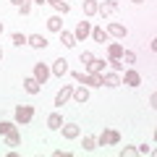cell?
<instances>
[{
    "label": "cell",
    "mask_w": 157,
    "mask_h": 157,
    "mask_svg": "<svg viewBox=\"0 0 157 157\" xmlns=\"http://www.w3.org/2000/svg\"><path fill=\"white\" fill-rule=\"evenodd\" d=\"M34 118V107L32 105H18L16 107V123H29V121H32Z\"/></svg>",
    "instance_id": "cell-1"
},
{
    "label": "cell",
    "mask_w": 157,
    "mask_h": 157,
    "mask_svg": "<svg viewBox=\"0 0 157 157\" xmlns=\"http://www.w3.org/2000/svg\"><path fill=\"white\" fill-rule=\"evenodd\" d=\"M118 141H121V134H118L115 128H105L100 134V139H97V144L105 147V144H118Z\"/></svg>",
    "instance_id": "cell-2"
},
{
    "label": "cell",
    "mask_w": 157,
    "mask_h": 157,
    "mask_svg": "<svg viewBox=\"0 0 157 157\" xmlns=\"http://www.w3.org/2000/svg\"><path fill=\"white\" fill-rule=\"evenodd\" d=\"M97 13H100L102 18L115 16V13H118V3H115V0H105V3H100V6H97Z\"/></svg>",
    "instance_id": "cell-3"
},
{
    "label": "cell",
    "mask_w": 157,
    "mask_h": 157,
    "mask_svg": "<svg viewBox=\"0 0 157 157\" xmlns=\"http://www.w3.org/2000/svg\"><path fill=\"white\" fill-rule=\"evenodd\" d=\"M60 131H63V139H78V134H81V128H78L76 123H63L60 126Z\"/></svg>",
    "instance_id": "cell-4"
},
{
    "label": "cell",
    "mask_w": 157,
    "mask_h": 157,
    "mask_svg": "<svg viewBox=\"0 0 157 157\" xmlns=\"http://www.w3.org/2000/svg\"><path fill=\"white\" fill-rule=\"evenodd\" d=\"M71 97H73V86H63V89L55 94V107H63Z\"/></svg>",
    "instance_id": "cell-5"
},
{
    "label": "cell",
    "mask_w": 157,
    "mask_h": 157,
    "mask_svg": "<svg viewBox=\"0 0 157 157\" xmlns=\"http://www.w3.org/2000/svg\"><path fill=\"white\" fill-rule=\"evenodd\" d=\"M121 81H123L126 86H139V84H141V76L134 71V68H126V76L121 78Z\"/></svg>",
    "instance_id": "cell-6"
},
{
    "label": "cell",
    "mask_w": 157,
    "mask_h": 157,
    "mask_svg": "<svg viewBox=\"0 0 157 157\" xmlns=\"http://www.w3.org/2000/svg\"><path fill=\"white\" fill-rule=\"evenodd\" d=\"M34 78H37L39 84H45L47 78H50V68H47L45 63H37V66H34Z\"/></svg>",
    "instance_id": "cell-7"
},
{
    "label": "cell",
    "mask_w": 157,
    "mask_h": 157,
    "mask_svg": "<svg viewBox=\"0 0 157 157\" xmlns=\"http://www.w3.org/2000/svg\"><path fill=\"white\" fill-rule=\"evenodd\" d=\"M26 45H32L34 50H45V47H47V39L42 37V34H32V37H26Z\"/></svg>",
    "instance_id": "cell-8"
},
{
    "label": "cell",
    "mask_w": 157,
    "mask_h": 157,
    "mask_svg": "<svg viewBox=\"0 0 157 157\" xmlns=\"http://www.w3.org/2000/svg\"><path fill=\"white\" fill-rule=\"evenodd\" d=\"M121 84H123V81H121V76H118L115 71L113 73H102V86H110L113 89V86H121Z\"/></svg>",
    "instance_id": "cell-9"
},
{
    "label": "cell",
    "mask_w": 157,
    "mask_h": 157,
    "mask_svg": "<svg viewBox=\"0 0 157 157\" xmlns=\"http://www.w3.org/2000/svg\"><path fill=\"white\" fill-rule=\"evenodd\" d=\"M107 34L123 39V37H126V26H123V24H118V21H110V24H107Z\"/></svg>",
    "instance_id": "cell-10"
},
{
    "label": "cell",
    "mask_w": 157,
    "mask_h": 157,
    "mask_svg": "<svg viewBox=\"0 0 157 157\" xmlns=\"http://www.w3.org/2000/svg\"><path fill=\"white\" fill-rule=\"evenodd\" d=\"M60 126H63V115L60 113H50V115H47V128L50 131H60Z\"/></svg>",
    "instance_id": "cell-11"
},
{
    "label": "cell",
    "mask_w": 157,
    "mask_h": 157,
    "mask_svg": "<svg viewBox=\"0 0 157 157\" xmlns=\"http://www.w3.org/2000/svg\"><path fill=\"white\" fill-rule=\"evenodd\" d=\"M89 34H92V26H89V21H81V24L76 26V32H73V37H76V42H78V39H86Z\"/></svg>",
    "instance_id": "cell-12"
},
{
    "label": "cell",
    "mask_w": 157,
    "mask_h": 157,
    "mask_svg": "<svg viewBox=\"0 0 157 157\" xmlns=\"http://www.w3.org/2000/svg\"><path fill=\"white\" fill-rule=\"evenodd\" d=\"M50 73H55V76H66V73H68V60H63V58H60V60H55V63H52V68H50Z\"/></svg>",
    "instance_id": "cell-13"
},
{
    "label": "cell",
    "mask_w": 157,
    "mask_h": 157,
    "mask_svg": "<svg viewBox=\"0 0 157 157\" xmlns=\"http://www.w3.org/2000/svg\"><path fill=\"white\" fill-rule=\"evenodd\" d=\"M24 89L29 92V94H39V89H42V84H39L34 76H29V78H24Z\"/></svg>",
    "instance_id": "cell-14"
},
{
    "label": "cell",
    "mask_w": 157,
    "mask_h": 157,
    "mask_svg": "<svg viewBox=\"0 0 157 157\" xmlns=\"http://www.w3.org/2000/svg\"><path fill=\"white\" fill-rule=\"evenodd\" d=\"M121 55H123V45H118V42L107 45V58L110 60H121Z\"/></svg>",
    "instance_id": "cell-15"
},
{
    "label": "cell",
    "mask_w": 157,
    "mask_h": 157,
    "mask_svg": "<svg viewBox=\"0 0 157 157\" xmlns=\"http://www.w3.org/2000/svg\"><path fill=\"white\" fill-rule=\"evenodd\" d=\"M73 100H76L78 105H84V102L89 100V89H86V86L81 84V86H78V89H73Z\"/></svg>",
    "instance_id": "cell-16"
},
{
    "label": "cell",
    "mask_w": 157,
    "mask_h": 157,
    "mask_svg": "<svg viewBox=\"0 0 157 157\" xmlns=\"http://www.w3.org/2000/svg\"><path fill=\"white\" fill-rule=\"evenodd\" d=\"M47 29H50V32H63V18L60 16H50L47 18Z\"/></svg>",
    "instance_id": "cell-17"
},
{
    "label": "cell",
    "mask_w": 157,
    "mask_h": 157,
    "mask_svg": "<svg viewBox=\"0 0 157 157\" xmlns=\"http://www.w3.org/2000/svg\"><path fill=\"white\" fill-rule=\"evenodd\" d=\"M58 34H60V42H63L66 47H73V45H76V37H73V32H66V29H63V32H58Z\"/></svg>",
    "instance_id": "cell-18"
},
{
    "label": "cell",
    "mask_w": 157,
    "mask_h": 157,
    "mask_svg": "<svg viewBox=\"0 0 157 157\" xmlns=\"http://www.w3.org/2000/svg\"><path fill=\"white\" fill-rule=\"evenodd\" d=\"M86 71H89V73H102V71H105V60L94 58V60H92L89 66H86Z\"/></svg>",
    "instance_id": "cell-19"
},
{
    "label": "cell",
    "mask_w": 157,
    "mask_h": 157,
    "mask_svg": "<svg viewBox=\"0 0 157 157\" xmlns=\"http://www.w3.org/2000/svg\"><path fill=\"white\" fill-rule=\"evenodd\" d=\"M6 144H8V147H18V144H21V134L13 128L11 134H6Z\"/></svg>",
    "instance_id": "cell-20"
},
{
    "label": "cell",
    "mask_w": 157,
    "mask_h": 157,
    "mask_svg": "<svg viewBox=\"0 0 157 157\" xmlns=\"http://www.w3.org/2000/svg\"><path fill=\"white\" fill-rule=\"evenodd\" d=\"M11 3L18 8V11H21V16H26V13L32 11V0H11Z\"/></svg>",
    "instance_id": "cell-21"
},
{
    "label": "cell",
    "mask_w": 157,
    "mask_h": 157,
    "mask_svg": "<svg viewBox=\"0 0 157 157\" xmlns=\"http://www.w3.org/2000/svg\"><path fill=\"white\" fill-rule=\"evenodd\" d=\"M92 37H94V42H100V45H105V42H107V32H105L102 26L92 29Z\"/></svg>",
    "instance_id": "cell-22"
},
{
    "label": "cell",
    "mask_w": 157,
    "mask_h": 157,
    "mask_svg": "<svg viewBox=\"0 0 157 157\" xmlns=\"http://www.w3.org/2000/svg\"><path fill=\"white\" fill-rule=\"evenodd\" d=\"M50 6L55 8L58 13H68V11H71V6H68L66 0H50Z\"/></svg>",
    "instance_id": "cell-23"
},
{
    "label": "cell",
    "mask_w": 157,
    "mask_h": 157,
    "mask_svg": "<svg viewBox=\"0 0 157 157\" xmlns=\"http://www.w3.org/2000/svg\"><path fill=\"white\" fill-rule=\"evenodd\" d=\"M97 6H100L97 0H84V16H94V13H97Z\"/></svg>",
    "instance_id": "cell-24"
},
{
    "label": "cell",
    "mask_w": 157,
    "mask_h": 157,
    "mask_svg": "<svg viewBox=\"0 0 157 157\" xmlns=\"http://www.w3.org/2000/svg\"><path fill=\"white\" fill-rule=\"evenodd\" d=\"M81 147H84L86 152H92V149H97V139H94V136H84V141H81Z\"/></svg>",
    "instance_id": "cell-25"
},
{
    "label": "cell",
    "mask_w": 157,
    "mask_h": 157,
    "mask_svg": "<svg viewBox=\"0 0 157 157\" xmlns=\"http://www.w3.org/2000/svg\"><path fill=\"white\" fill-rule=\"evenodd\" d=\"M13 128H16V126H13L11 121H0V134H3V136H6V134H11Z\"/></svg>",
    "instance_id": "cell-26"
},
{
    "label": "cell",
    "mask_w": 157,
    "mask_h": 157,
    "mask_svg": "<svg viewBox=\"0 0 157 157\" xmlns=\"http://www.w3.org/2000/svg\"><path fill=\"white\" fill-rule=\"evenodd\" d=\"M13 45H16V47H21V45H26V34H21V32H16V34H13Z\"/></svg>",
    "instance_id": "cell-27"
},
{
    "label": "cell",
    "mask_w": 157,
    "mask_h": 157,
    "mask_svg": "<svg viewBox=\"0 0 157 157\" xmlns=\"http://www.w3.org/2000/svg\"><path fill=\"white\" fill-rule=\"evenodd\" d=\"M121 58H123V63H126V66H131V63H136V55H134L131 50H123V55H121Z\"/></svg>",
    "instance_id": "cell-28"
},
{
    "label": "cell",
    "mask_w": 157,
    "mask_h": 157,
    "mask_svg": "<svg viewBox=\"0 0 157 157\" xmlns=\"http://www.w3.org/2000/svg\"><path fill=\"white\" fill-rule=\"evenodd\" d=\"M134 155H139L136 147H123V149H121V157H134Z\"/></svg>",
    "instance_id": "cell-29"
},
{
    "label": "cell",
    "mask_w": 157,
    "mask_h": 157,
    "mask_svg": "<svg viewBox=\"0 0 157 157\" xmlns=\"http://www.w3.org/2000/svg\"><path fill=\"white\" fill-rule=\"evenodd\" d=\"M110 66H113V71H115V73H121V71L126 68V63H123V60H110Z\"/></svg>",
    "instance_id": "cell-30"
},
{
    "label": "cell",
    "mask_w": 157,
    "mask_h": 157,
    "mask_svg": "<svg viewBox=\"0 0 157 157\" xmlns=\"http://www.w3.org/2000/svg\"><path fill=\"white\" fill-rule=\"evenodd\" d=\"M92 60H94V55H92V52H81V63H84V68L89 66Z\"/></svg>",
    "instance_id": "cell-31"
},
{
    "label": "cell",
    "mask_w": 157,
    "mask_h": 157,
    "mask_svg": "<svg viewBox=\"0 0 157 157\" xmlns=\"http://www.w3.org/2000/svg\"><path fill=\"white\" fill-rule=\"evenodd\" d=\"M136 152H139V155H149L152 147H149V144H139V147H136Z\"/></svg>",
    "instance_id": "cell-32"
},
{
    "label": "cell",
    "mask_w": 157,
    "mask_h": 157,
    "mask_svg": "<svg viewBox=\"0 0 157 157\" xmlns=\"http://www.w3.org/2000/svg\"><path fill=\"white\" fill-rule=\"evenodd\" d=\"M34 3H39V6H45V3H47V0H34Z\"/></svg>",
    "instance_id": "cell-33"
},
{
    "label": "cell",
    "mask_w": 157,
    "mask_h": 157,
    "mask_svg": "<svg viewBox=\"0 0 157 157\" xmlns=\"http://www.w3.org/2000/svg\"><path fill=\"white\" fill-rule=\"evenodd\" d=\"M0 34H3V21H0Z\"/></svg>",
    "instance_id": "cell-34"
},
{
    "label": "cell",
    "mask_w": 157,
    "mask_h": 157,
    "mask_svg": "<svg viewBox=\"0 0 157 157\" xmlns=\"http://www.w3.org/2000/svg\"><path fill=\"white\" fill-rule=\"evenodd\" d=\"M0 60H3V50H0Z\"/></svg>",
    "instance_id": "cell-35"
},
{
    "label": "cell",
    "mask_w": 157,
    "mask_h": 157,
    "mask_svg": "<svg viewBox=\"0 0 157 157\" xmlns=\"http://www.w3.org/2000/svg\"><path fill=\"white\" fill-rule=\"evenodd\" d=\"M134 3H144V0H134Z\"/></svg>",
    "instance_id": "cell-36"
},
{
    "label": "cell",
    "mask_w": 157,
    "mask_h": 157,
    "mask_svg": "<svg viewBox=\"0 0 157 157\" xmlns=\"http://www.w3.org/2000/svg\"><path fill=\"white\" fill-rule=\"evenodd\" d=\"M47 3H50V0H47Z\"/></svg>",
    "instance_id": "cell-37"
}]
</instances>
